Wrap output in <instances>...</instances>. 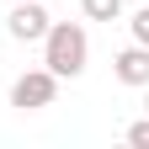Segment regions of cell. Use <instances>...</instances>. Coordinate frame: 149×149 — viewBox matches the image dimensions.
<instances>
[{
  "label": "cell",
  "mask_w": 149,
  "mask_h": 149,
  "mask_svg": "<svg viewBox=\"0 0 149 149\" xmlns=\"http://www.w3.org/2000/svg\"><path fill=\"white\" fill-rule=\"evenodd\" d=\"M85 59H91V37L80 22H48L43 32V69H53L59 80H74L85 74Z\"/></svg>",
  "instance_id": "6da1fadb"
},
{
  "label": "cell",
  "mask_w": 149,
  "mask_h": 149,
  "mask_svg": "<svg viewBox=\"0 0 149 149\" xmlns=\"http://www.w3.org/2000/svg\"><path fill=\"white\" fill-rule=\"evenodd\" d=\"M53 96H59V74L53 69H27L11 80V107L16 112H43L53 107Z\"/></svg>",
  "instance_id": "7a4b0ae2"
},
{
  "label": "cell",
  "mask_w": 149,
  "mask_h": 149,
  "mask_svg": "<svg viewBox=\"0 0 149 149\" xmlns=\"http://www.w3.org/2000/svg\"><path fill=\"white\" fill-rule=\"evenodd\" d=\"M48 22H53V16L37 6V0H11V22H6V32L16 37V43H43Z\"/></svg>",
  "instance_id": "3957f363"
},
{
  "label": "cell",
  "mask_w": 149,
  "mask_h": 149,
  "mask_svg": "<svg viewBox=\"0 0 149 149\" xmlns=\"http://www.w3.org/2000/svg\"><path fill=\"white\" fill-rule=\"evenodd\" d=\"M112 74H117L123 85H133V91H144V85H149V48H144V43H133V48H123L117 59H112Z\"/></svg>",
  "instance_id": "277c9868"
},
{
  "label": "cell",
  "mask_w": 149,
  "mask_h": 149,
  "mask_svg": "<svg viewBox=\"0 0 149 149\" xmlns=\"http://www.w3.org/2000/svg\"><path fill=\"white\" fill-rule=\"evenodd\" d=\"M85 22H117L123 16V0H80Z\"/></svg>",
  "instance_id": "5b68a950"
},
{
  "label": "cell",
  "mask_w": 149,
  "mask_h": 149,
  "mask_svg": "<svg viewBox=\"0 0 149 149\" xmlns=\"http://www.w3.org/2000/svg\"><path fill=\"white\" fill-rule=\"evenodd\" d=\"M128 32H133V43H144V48H149V6L128 16Z\"/></svg>",
  "instance_id": "8992f818"
},
{
  "label": "cell",
  "mask_w": 149,
  "mask_h": 149,
  "mask_svg": "<svg viewBox=\"0 0 149 149\" xmlns=\"http://www.w3.org/2000/svg\"><path fill=\"white\" fill-rule=\"evenodd\" d=\"M128 144H133V149H149V112H144L139 123H128Z\"/></svg>",
  "instance_id": "52a82bcc"
},
{
  "label": "cell",
  "mask_w": 149,
  "mask_h": 149,
  "mask_svg": "<svg viewBox=\"0 0 149 149\" xmlns=\"http://www.w3.org/2000/svg\"><path fill=\"white\" fill-rule=\"evenodd\" d=\"M144 112H149V85H144Z\"/></svg>",
  "instance_id": "ba28073f"
}]
</instances>
